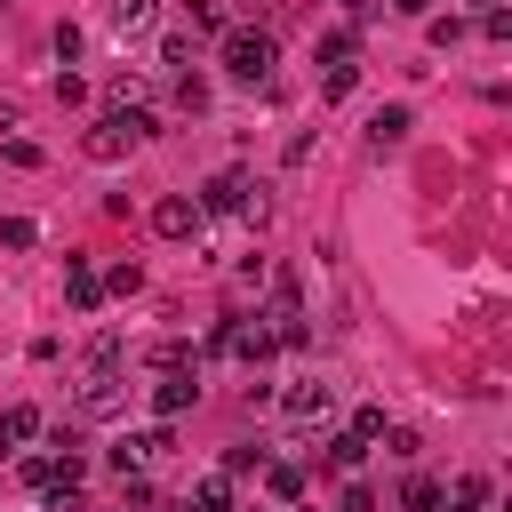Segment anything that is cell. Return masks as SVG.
<instances>
[{"label":"cell","instance_id":"13","mask_svg":"<svg viewBox=\"0 0 512 512\" xmlns=\"http://www.w3.org/2000/svg\"><path fill=\"white\" fill-rule=\"evenodd\" d=\"M224 504H232V472L216 464V472H208V480L192 488V512H224Z\"/></svg>","mask_w":512,"mask_h":512},{"label":"cell","instance_id":"30","mask_svg":"<svg viewBox=\"0 0 512 512\" xmlns=\"http://www.w3.org/2000/svg\"><path fill=\"white\" fill-rule=\"evenodd\" d=\"M464 8H480V16H488V8H496V0H464Z\"/></svg>","mask_w":512,"mask_h":512},{"label":"cell","instance_id":"6","mask_svg":"<svg viewBox=\"0 0 512 512\" xmlns=\"http://www.w3.org/2000/svg\"><path fill=\"white\" fill-rule=\"evenodd\" d=\"M408 128H416V120H408V104H384V112L368 120V152H400V144H408Z\"/></svg>","mask_w":512,"mask_h":512},{"label":"cell","instance_id":"20","mask_svg":"<svg viewBox=\"0 0 512 512\" xmlns=\"http://www.w3.org/2000/svg\"><path fill=\"white\" fill-rule=\"evenodd\" d=\"M176 104H184V112H208V80H200V72H176Z\"/></svg>","mask_w":512,"mask_h":512},{"label":"cell","instance_id":"14","mask_svg":"<svg viewBox=\"0 0 512 512\" xmlns=\"http://www.w3.org/2000/svg\"><path fill=\"white\" fill-rule=\"evenodd\" d=\"M32 432H40V408H32V400H16V408L0 416V440H32Z\"/></svg>","mask_w":512,"mask_h":512},{"label":"cell","instance_id":"29","mask_svg":"<svg viewBox=\"0 0 512 512\" xmlns=\"http://www.w3.org/2000/svg\"><path fill=\"white\" fill-rule=\"evenodd\" d=\"M336 8H344V16H368V8H376V0H336Z\"/></svg>","mask_w":512,"mask_h":512},{"label":"cell","instance_id":"27","mask_svg":"<svg viewBox=\"0 0 512 512\" xmlns=\"http://www.w3.org/2000/svg\"><path fill=\"white\" fill-rule=\"evenodd\" d=\"M336 512H376V496H368V488H360V480H352V488H344V496H336Z\"/></svg>","mask_w":512,"mask_h":512},{"label":"cell","instance_id":"16","mask_svg":"<svg viewBox=\"0 0 512 512\" xmlns=\"http://www.w3.org/2000/svg\"><path fill=\"white\" fill-rule=\"evenodd\" d=\"M400 512H440V480H424V472H416V480L400 488Z\"/></svg>","mask_w":512,"mask_h":512},{"label":"cell","instance_id":"17","mask_svg":"<svg viewBox=\"0 0 512 512\" xmlns=\"http://www.w3.org/2000/svg\"><path fill=\"white\" fill-rule=\"evenodd\" d=\"M264 488H272V496H288V504H296V496H304V472H296V464H264Z\"/></svg>","mask_w":512,"mask_h":512},{"label":"cell","instance_id":"5","mask_svg":"<svg viewBox=\"0 0 512 512\" xmlns=\"http://www.w3.org/2000/svg\"><path fill=\"white\" fill-rule=\"evenodd\" d=\"M280 408H288L296 424H328V416H336V392H328V384H288Z\"/></svg>","mask_w":512,"mask_h":512},{"label":"cell","instance_id":"24","mask_svg":"<svg viewBox=\"0 0 512 512\" xmlns=\"http://www.w3.org/2000/svg\"><path fill=\"white\" fill-rule=\"evenodd\" d=\"M192 32H232V24H224V8H216V0H192Z\"/></svg>","mask_w":512,"mask_h":512},{"label":"cell","instance_id":"19","mask_svg":"<svg viewBox=\"0 0 512 512\" xmlns=\"http://www.w3.org/2000/svg\"><path fill=\"white\" fill-rule=\"evenodd\" d=\"M352 80H360V64H328V80H320V96H328V104H344V96H352Z\"/></svg>","mask_w":512,"mask_h":512},{"label":"cell","instance_id":"25","mask_svg":"<svg viewBox=\"0 0 512 512\" xmlns=\"http://www.w3.org/2000/svg\"><path fill=\"white\" fill-rule=\"evenodd\" d=\"M88 368H120V336H112V328L88 344Z\"/></svg>","mask_w":512,"mask_h":512},{"label":"cell","instance_id":"11","mask_svg":"<svg viewBox=\"0 0 512 512\" xmlns=\"http://www.w3.org/2000/svg\"><path fill=\"white\" fill-rule=\"evenodd\" d=\"M240 200H248V176H240V168H224V176L200 192V216H208V208H240Z\"/></svg>","mask_w":512,"mask_h":512},{"label":"cell","instance_id":"21","mask_svg":"<svg viewBox=\"0 0 512 512\" xmlns=\"http://www.w3.org/2000/svg\"><path fill=\"white\" fill-rule=\"evenodd\" d=\"M376 440H384V456H400V464H416V448H424V440H416V432H400V424H384Z\"/></svg>","mask_w":512,"mask_h":512},{"label":"cell","instance_id":"26","mask_svg":"<svg viewBox=\"0 0 512 512\" xmlns=\"http://www.w3.org/2000/svg\"><path fill=\"white\" fill-rule=\"evenodd\" d=\"M0 240H8V248H32L40 232H32V216H8V224H0Z\"/></svg>","mask_w":512,"mask_h":512},{"label":"cell","instance_id":"28","mask_svg":"<svg viewBox=\"0 0 512 512\" xmlns=\"http://www.w3.org/2000/svg\"><path fill=\"white\" fill-rule=\"evenodd\" d=\"M392 8H400V16H432V0H392Z\"/></svg>","mask_w":512,"mask_h":512},{"label":"cell","instance_id":"22","mask_svg":"<svg viewBox=\"0 0 512 512\" xmlns=\"http://www.w3.org/2000/svg\"><path fill=\"white\" fill-rule=\"evenodd\" d=\"M424 32H432V48H456L464 40V16H424Z\"/></svg>","mask_w":512,"mask_h":512},{"label":"cell","instance_id":"1","mask_svg":"<svg viewBox=\"0 0 512 512\" xmlns=\"http://www.w3.org/2000/svg\"><path fill=\"white\" fill-rule=\"evenodd\" d=\"M272 64H280V40L272 32H248V24L224 32V72L232 80H272Z\"/></svg>","mask_w":512,"mask_h":512},{"label":"cell","instance_id":"12","mask_svg":"<svg viewBox=\"0 0 512 512\" xmlns=\"http://www.w3.org/2000/svg\"><path fill=\"white\" fill-rule=\"evenodd\" d=\"M440 504H448V512H488V480H480V472H464L456 488H440Z\"/></svg>","mask_w":512,"mask_h":512},{"label":"cell","instance_id":"8","mask_svg":"<svg viewBox=\"0 0 512 512\" xmlns=\"http://www.w3.org/2000/svg\"><path fill=\"white\" fill-rule=\"evenodd\" d=\"M152 456H168V432H128V440L112 448V464H120V480H128V472H144Z\"/></svg>","mask_w":512,"mask_h":512},{"label":"cell","instance_id":"10","mask_svg":"<svg viewBox=\"0 0 512 512\" xmlns=\"http://www.w3.org/2000/svg\"><path fill=\"white\" fill-rule=\"evenodd\" d=\"M152 16H160V0H104L112 32H152Z\"/></svg>","mask_w":512,"mask_h":512},{"label":"cell","instance_id":"31","mask_svg":"<svg viewBox=\"0 0 512 512\" xmlns=\"http://www.w3.org/2000/svg\"><path fill=\"white\" fill-rule=\"evenodd\" d=\"M176 512H192V504H176Z\"/></svg>","mask_w":512,"mask_h":512},{"label":"cell","instance_id":"2","mask_svg":"<svg viewBox=\"0 0 512 512\" xmlns=\"http://www.w3.org/2000/svg\"><path fill=\"white\" fill-rule=\"evenodd\" d=\"M144 136H152V112H144V104H128V112H104L80 144H88V160H120V152H128V144H144Z\"/></svg>","mask_w":512,"mask_h":512},{"label":"cell","instance_id":"4","mask_svg":"<svg viewBox=\"0 0 512 512\" xmlns=\"http://www.w3.org/2000/svg\"><path fill=\"white\" fill-rule=\"evenodd\" d=\"M152 232H160V240H192V232H200V200H184V192L152 200Z\"/></svg>","mask_w":512,"mask_h":512},{"label":"cell","instance_id":"7","mask_svg":"<svg viewBox=\"0 0 512 512\" xmlns=\"http://www.w3.org/2000/svg\"><path fill=\"white\" fill-rule=\"evenodd\" d=\"M192 400H200V384H192L184 368H160V384H152V408H160V416H184Z\"/></svg>","mask_w":512,"mask_h":512},{"label":"cell","instance_id":"9","mask_svg":"<svg viewBox=\"0 0 512 512\" xmlns=\"http://www.w3.org/2000/svg\"><path fill=\"white\" fill-rule=\"evenodd\" d=\"M64 296H72V312H96V296H104V280H96V264H64Z\"/></svg>","mask_w":512,"mask_h":512},{"label":"cell","instance_id":"23","mask_svg":"<svg viewBox=\"0 0 512 512\" xmlns=\"http://www.w3.org/2000/svg\"><path fill=\"white\" fill-rule=\"evenodd\" d=\"M96 280H104L112 296H136V288H144V272H136V264H112V272H96Z\"/></svg>","mask_w":512,"mask_h":512},{"label":"cell","instance_id":"15","mask_svg":"<svg viewBox=\"0 0 512 512\" xmlns=\"http://www.w3.org/2000/svg\"><path fill=\"white\" fill-rule=\"evenodd\" d=\"M360 456H368L360 432H336V440H328V464H336V472H360Z\"/></svg>","mask_w":512,"mask_h":512},{"label":"cell","instance_id":"18","mask_svg":"<svg viewBox=\"0 0 512 512\" xmlns=\"http://www.w3.org/2000/svg\"><path fill=\"white\" fill-rule=\"evenodd\" d=\"M160 64H168V72H192V32H168V40H160Z\"/></svg>","mask_w":512,"mask_h":512},{"label":"cell","instance_id":"3","mask_svg":"<svg viewBox=\"0 0 512 512\" xmlns=\"http://www.w3.org/2000/svg\"><path fill=\"white\" fill-rule=\"evenodd\" d=\"M120 408H128V376H120V368H88V384H80V416L104 424V416H120Z\"/></svg>","mask_w":512,"mask_h":512}]
</instances>
